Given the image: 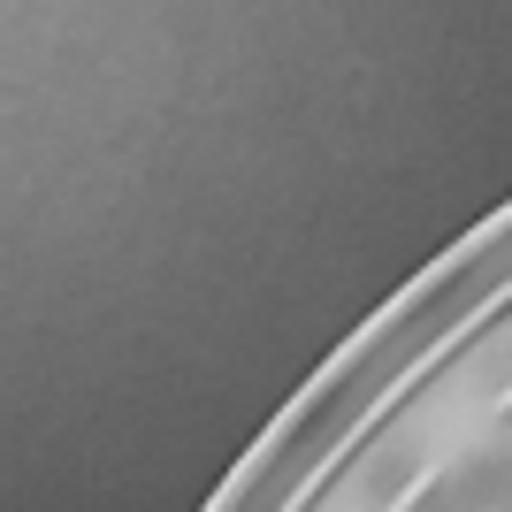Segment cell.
I'll list each match as a JSON object with an SVG mask.
<instances>
[{"label":"cell","instance_id":"obj_1","mask_svg":"<svg viewBox=\"0 0 512 512\" xmlns=\"http://www.w3.org/2000/svg\"><path fill=\"white\" fill-rule=\"evenodd\" d=\"M459 474H467V490H474V505H482V512H512V436H505V444H490V451H474Z\"/></svg>","mask_w":512,"mask_h":512},{"label":"cell","instance_id":"obj_3","mask_svg":"<svg viewBox=\"0 0 512 512\" xmlns=\"http://www.w3.org/2000/svg\"><path fill=\"white\" fill-rule=\"evenodd\" d=\"M398 512H482V505H474L467 474L451 467V474H428V482H421V490H413V497H406Z\"/></svg>","mask_w":512,"mask_h":512},{"label":"cell","instance_id":"obj_4","mask_svg":"<svg viewBox=\"0 0 512 512\" xmlns=\"http://www.w3.org/2000/svg\"><path fill=\"white\" fill-rule=\"evenodd\" d=\"M505 436H512V398H505Z\"/></svg>","mask_w":512,"mask_h":512},{"label":"cell","instance_id":"obj_2","mask_svg":"<svg viewBox=\"0 0 512 512\" xmlns=\"http://www.w3.org/2000/svg\"><path fill=\"white\" fill-rule=\"evenodd\" d=\"M413 490H421V459H413V451H383V459L367 467V482H360V497H367V505H375V512H383L390 497L406 505Z\"/></svg>","mask_w":512,"mask_h":512}]
</instances>
